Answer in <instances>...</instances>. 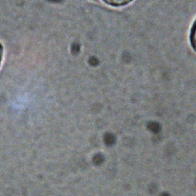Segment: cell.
I'll return each mask as SVG.
<instances>
[{
  "label": "cell",
  "instance_id": "3957f363",
  "mask_svg": "<svg viewBox=\"0 0 196 196\" xmlns=\"http://www.w3.org/2000/svg\"><path fill=\"white\" fill-rule=\"evenodd\" d=\"M103 140H104L105 144L109 146H111L116 143V136H114L113 133H107L104 135L103 137Z\"/></svg>",
  "mask_w": 196,
  "mask_h": 196
},
{
  "label": "cell",
  "instance_id": "5b68a950",
  "mask_svg": "<svg viewBox=\"0 0 196 196\" xmlns=\"http://www.w3.org/2000/svg\"><path fill=\"white\" fill-rule=\"evenodd\" d=\"M93 162L97 165H101L104 162V156H103L102 154H97L96 156H94V159H93Z\"/></svg>",
  "mask_w": 196,
  "mask_h": 196
},
{
  "label": "cell",
  "instance_id": "277c9868",
  "mask_svg": "<svg viewBox=\"0 0 196 196\" xmlns=\"http://www.w3.org/2000/svg\"><path fill=\"white\" fill-rule=\"evenodd\" d=\"M148 128H149L150 131H152L154 133H159L161 131L160 125L155 122H149V124H148Z\"/></svg>",
  "mask_w": 196,
  "mask_h": 196
},
{
  "label": "cell",
  "instance_id": "8992f818",
  "mask_svg": "<svg viewBox=\"0 0 196 196\" xmlns=\"http://www.w3.org/2000/svg\"><path fill=\"white\" fill-rule=\"evenodd\" d=\"M2 47L1 44H0V64H1V61H2Z\"/></svg>",
  "mask_w": 196,
  "mask_h": 196
},
{
  "label": "cell",
  "instance_id": "7a4b0ae2",
  "mask_svg": "<svg viewBox=\"0 0 196 196\" xmlns=\"http://www.w3.org/2000/svg\"><path fill=\"white\" fill-rule=\"evenodd\" d=\"M190 42L192 47L193 48L195 51H196V20L193 23V25L191 29V33H190Z\"/></svg>",
  "mask_w": 196,
  "mask_h": 196
},
{
  "label": "cell",
  "instance_id": "6da1fadb",
  "mask_svg": "<svg viewBox=\"0 0 196 196\" xmlns=\"http://www.w3.org/2000/svg\"><path fill=\"white\" fill-rule=\"evenodd\" d=\"M103 1L108 5H110L112 6L118 7L128 4L130 2H132L133 0H103Z\"/></svg>",
  "mask_w": 196,
  "mask_h": 196
},
{
  "label": "cell",
  "instance_id": "52a82bcc",
  "mask_svg": "<svg viewBox=\"0 0 196 196\" xmlns=\"http://www.w3.org/2000/svg\"><path fill=\"white\" fill-rule=\"evenodd\" d=\"M159 196H170V195L169 193H167V192H163Z\"/></svg>",
  "mask_w": 196,
  "mask_h": 196
}]
</instances>
